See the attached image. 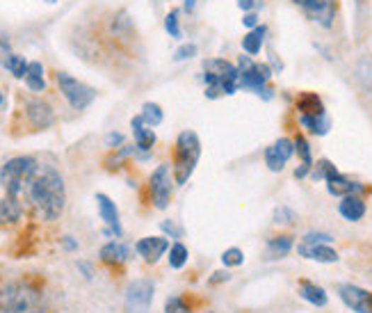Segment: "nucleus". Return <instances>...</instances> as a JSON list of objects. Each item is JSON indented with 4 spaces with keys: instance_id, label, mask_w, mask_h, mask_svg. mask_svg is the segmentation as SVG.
<instances>
[{
    "instance_id": "nucleus-1",
    "label": "nucleus",
    "mask_w": 372,
    "mask_h": 313,
    "mask_svg": "<svg viewBox=\"0 0 372 313\" xmlns=\"http://www.w3.org/2000/svg\"><path fill=\"white\" fill-rule=\"evenodd\" d=\"M33 208L37 210V215L46 222H55L67 204V186L62 174L50 165H39L37 174L26 188L23 195Z\"/></svg>"
},
{
    "instance_id": "nucleus-2",
    "label": "nucleus",
    "mask_w": 372,
    "mask_h": 313,
    "mask_svg": "<svg viewBox=\"0 0 372 313\" xmlns=\"http://www.w3.org/2000/svg\"><path fill=\"white\" fill-rule=\"evenodd\" d=\"M0 313H48V305L35 284L16 279L0 286Z\"/></svg>"
},
{
    "instance_id": "nucleus-3",
    "label": "nucleus",
    "mask_w": 372,
    "mask_h": 313,
    "mask_svg": "<svg viewBox=\"0 0 372 313\" xmlns=\"http://www.w3.org/2000/svg\"><path fill=\"white\" fill-rule=\"evenodd\" d=\"M205 96L217 98L222 94H235L240 89V69L224 57H213L203 62Z\"/></svg>"
},
{
    "instance_id": "nucleus-4",
    "label": "nucleus",
    "mask_w": 372,
    "mask_h": 313,
    "mask_svg": "<svg viewBox=\"0 0 372 313\" xmlns=\"http://www.w3.org/2000/svg\"><path fill=\"white\" fill-rule=\"evenodd\" d=\"M201 158V140L194 130H183L176 137V149H174V183L185 186L194 174L196 163Z\"/></svg>"
},
{
    "instance_id": "nucleus-5",
    "label": "nucleus",
    "mask_w": 372,
    "mask_h": 313,
    "mask_svg": "<svg viewBox=\"0 0 372 313\" xmlns=\"http://www.w3.org/2000/svg\"><path fill=\"white\" fill-rule=\"evenodd\" d=\"M37 169H39L37 158L16 156L12 160H7V163L0 167V186H3V190L9 197L21 199L26 195L28 183L37 174Z\"/></svg>"
},
{
    "instance_id": "nucleus-6",
    "label": "nucleus",
    "mask_w": 372,
    "mask_h": 313,
    "mask_svg": "<svg viewBox=\"0 0 372 313\" xmlns=\"http://www.w3.org/2000/svg\"><path fill=\"white\" fill-rule=\"evenodd\" d=\"M237 69H240V89L247 92H254L261 98H272V89H270V76L272 69L265 62H254L252 55H240L237 59Z\"/></svg>"
},
{
    "instance_id": "nucleus-7",
    "label": "nucleus",
    "mask_w": 372,
    "mask_h": 313,
    "mask_svg": "<svg viewBox=\"0 0 372 313\" xmlns=\"http://www.w3.org/2000/svg\"><path fill=\"white\" fill-rule=\"evenodd\" d=\"M55 80H57V85H60L62 96L69 101V106L74 108V110H85V108L91 106V101L96 98V89L94 87L80 83L78 78L69 76L64 72H57L55 74Z\"/></svg>"
},
{
    "instance_id": "nucleus-8",
    "label": "nucleus",
    "mask_w": 372,
    "mask_h": 313,
    "mask_svg": "<svg viewBox=\"0 0 372 313\" xmlns=\"http://www.w3.org/2000/svg\"><path fill=\"white\" fill-rule=\"evenodd\" d=\"M153 295H156V281L147 277L133 279L126 286V295H123L126 313H149L153 305Z\"/></svg>"
},
{
    "instance_id": "nucleus-9",
    "label": "nucleus",
    "mask_w": 372,
    "mask_h": 313,
    "mask_svg": "<svg viewBox=\"0 0 372 313\" xmlns=\"http://www.w3.org/2000/svg\"><path fill=\"white\" fill-rule=\"evenodd\" d=\"M171 190H174V178L167 165H158L156 171L149 178V195H151V204L158 210H164L171 201Z\"/></svg>"
},
{
    "instance_id": "nucleus-10",
    "label": "nucleus",
    "mask_w": 372,
    "mask_h": 313,
    "mask_svg": "<svg viewBox=\"0 0 372 313\" xmlns=\"http://www.w3.org/2000/svg\"><path fill=\"white\" fill-rule=\"evenodd\" d=\"M26 119L28 124L33 126L35 130H46V128H53L55 126V110L50 103L41 98H28L26 101Z\"/></svg>"
},
{
    "instance_id": "nucleus-11",
    "label": "nucleus",
    "mask_w": 372,
    "mask_h": 313,
    "mask_svg": "<svg viewBox=\"0 0 372 313\" xmlns=\"http://www.w3.org/2000/svg\"><path fill=\"white\" fill-rule=\"evenodd\" d=\"M295 5L322 28H332L336 18V3L334 0H295Z\"/></svg>"
},
{
    "instance_id": "nucleus-12",
    "label": "nucleus",
    "mask_w": 372,
    "mask_h": 313,
    "mask_svg": "<svg viewBox=\"0 0 372 313\" xmlns=\"http://www.w3.org/2000/svg\"><path fill=\"white\" fill-rule=\"evenodd\" d=\"M338 297L343 300V305L347 309H352L354 313H372V292L366 288L354 286V284H340Z\"/></svg>"
},
{
    "instance_id": "nucleus-13",
    "label": "nucleus",
    "mask_w": 372,
    "mask_h": 313,
    "mask_svg": "<svg viewBox=\"0 0 372 313\" xmlns=\"http://www.w3.org/2000/svg\"><path fill=\"white\" fill-rule=\"evenodd\" d=\"M96 204H98L101 220L106 222V229H103V236L121 238V236H123V229H121V220H119L117 204H115V201H112L108 195H103V193L96 195Z\"/></svg>"
},
{
    "instance_id": "nucleus-14",
    "label": "nucleus",
    "mask_w": 372,
    "mask_h": 313,
    "mask_svg": "<svg viewBox=\"0 0 372 313\" xmlns=\"http://www.w3.org/2000/svg\"><path fill=\"white\" fill-rule=\"evenodd\" d=\"M295 156V142L288 137H278L274 144L265 149V165L270 171H281L286 163Z\"/></svg>"
},
{
    "instance_id": "nucleus-15",
    "label": "nucleus",
    "mask_w": 372,
    "mask_h": 313,
    "mask_svg": "<svg viewBox=\"0 0 372 313\" xmlns=\"http://www.w3.org/2000/svg\"><path fill=\"white\" fill-rule=\"evenodd\" d=\"M135 249H137V254L144 258V263L156 266L158 261L169 251V240L164 236H147V238H142L137 242Z\"/></svg>"
},
{
    "instance_id": "nucleus-16",
    "label": "nucleus",
    "mask_w": 372,
    "mask_h": 313,
    "mask_svg": "<svg viewBox=\"0 0 372 313\" xmlns=\"http://www.w3.org/2000/svg\"><path fill=\"white\" fill-rule=\"evenodd\" d=\"M325 183H327V190H329V193H332L334 197L363 195V193H366V186H363V183H359V181H352V178L343 176L338 169L334 171V174H329V176L325 178Z\"/></svg>"
},
{
    "instance_id": "nucleus-17",
    "label": "nucleus",
    "mask_w": 372,
    "mask_h": 313,
    "mask_svg": "<svg viewBox=\"0 0 372 313\" xmlns=\"http://www.w3.org/2000/svg\"><path fill=\"white\" fill-rule=\"evenodd\" d=\"M130 126H133V135H135V149H137V154H142L144 158H149V151H151L153 147H156V133H153V128L144 124L142 115L133 117Z\"/></svg>"
},
{
    "instance_id": "nucleus-18",
    "label": "nucleus",
    "mask_w": 372,
    "mask_h": 313,
    "mask_svg": "<svg viewBox=\"0 0 372 313\" xmlns=\"http://www.w3.org/2000/svg\"><path fill=\"white\" fill-rule=\"evenodd\" d=\"M297 254L302 258L317 261V263H338V258H340L338 251L329 245H306V242H299Z\"/></svg>"
},
{
    "instance_id": "nucleus-19",
    "label": "nucleus",
    "mask_w": 372,
    "mask_h": 313,
    "mask_svg": "<svg viewBox=\"0 0 372 313\" xmlns=\"http://www.w3.org/2000/svg\"><path fill=\"white\" fill-rule=\"evenodd\" d=\"M98 256L110 266H123L126 261H130V247L121 240H110L101 247Z\"/></svg>"
},
{
    "instance_id": "nucleus-20",
    "label": "nucleus",
    "mask_w": 372,
    "mask_h": 313,
    "mask_svg": "<svg viewBox=\"0 0 372 313\" xmlns=\"http://www.w3.org/2000/svg\"><path fill=\"white\" fill-rule=\"evenodd\" d=\"M366 199L361 195H347V197H340V204H338V213L343 215L347 222H359L363 220L366 215Z\"/></svg>"
},
{
    "instance_id": "nucleus-21",
    "label": "nucleus",
    "mask_w": 372,
    "mask_h": 313,
    "mask_svg": "<svg viewBox=\"0 0 372 313\" xmlns=\"http://www.w3.org/2000/svg\"><path fill=\"white\" fill-rule=\"evenodd\" d=\"M21 213H23V208L16 197H0V224H14L16 220H21Z\"/></svg>"
},
{
    "instance_id": "nucleus-22",
    "label": "nucleus",
    "mask_w": 372,
    "mask_h": 313,
    "mask_svg": "<svg viewBox=\"0 0 372 313\" xmlns=\"http://www.w3.org/2000/svg\"><path fill=\"white\" fill-rule=\"evenodd\" d=\"M299 124H302L308 133H313V135H327L329 128H332V119L327 117V113H322V115H299Z\"/></svg>"
},
{
    "instance_id": "nucleus-23",
    "label": "nucleus",
    "mask_w": 372,
    "mask_h": 313,
    "mask_svg": "<svg viewBox=\"0 0 372 313\" xmlns=\"http://www.w3.org/2000/svg\"><path fill=\"white\" fill-rule=\"evenodd\" d=\"M299 295H302V300L311 302L313 307H327L329 302L327 290L322 286L313 284V281H302V284H299Z\"/></svg>"
},
{
    "instance_id": "nucleus-24",
    "label": "nucleus",
    "mask_w": 372,
    "mask_h": 313,
    "mask_svg": "<svg viewBox=\"0 0 372 313\" xmlns=\"http://www.w3.org/2000/svg\"><path fill=\"white\" fill-rule=\"evenodd\" d=\"M267 37V28L265 25H256L254 30L247 33V37L242 39V48L247 55H258L263 50V42Z\"/></svg>"
},
{
    "instance_id": "nucleus-25",
    "label": "nucleus",
    "mask_w": 372,
    "mask_h": 313,
    "mask_svg": "<svg viewBox=\"0 0 372 313\" xmlns=\"http://www.w3.org/2000/svg\"><path fill=\"white\" fill-rule=\"evenodd\" d=\"M297 110H299V115H322L325 103L317 94L304 92V94L297 96Z\"/></svg>"
},
{
    "instance_id": "nucleus-26",
    "label": "nucleus",
    "mask_w": 372,
    "mask_h": 313,
    "mask_svg": "<svg viewBox=\"0 0 372 313\" xmlns=\"http://www.w3.org/2000/svg\"><path fill=\"white\" fill-rule=\"evenodd\" d=\"M26 85L30 92H44L46 89V80H44V64L41 62H30L28 64V74H26Z\"/></svg>"
},
{
    "instance_id": "nucleus-27",
    "label": "nucleus",
    "mask_w": 372,
    "mask_h": 313,
    "mask_svg": "<svg viewBox=\"0 0 372 313\" xmlns=\"http://www.w3.org/2000/svg\"><path fill=\"white\" fill-rule=\"evenodd\" d=\"M295 245V238L293 236H274L270 242H267V251H270V258H283L291 254V249Z\"/></svg>"
},
{
    "instance_id": "nucleus-28",
    "label": "nucleus",
    "mask_w": 372,
    "mask_h": 313,
    "mask_svg": "<svg viewBox=\"0 0 372 313\" xmlns=\"http://www.w3.org/2000/svg\"><path fill=\"white\" fill-rule=\"evenodd\" d=\"M5 69L9 74H12L14 78H18V80H26V74H28V59L23 57V55H18V53H9L7 57H5Z\"/></svg>"
},
{
    "instance_id": "nucleus-29",
    "label": "nucleus",
    "mask_w": 372,
    "mask_h": 313,
    "mask_svg": "<svg viewBox=\"0 0 372 313\" xmlns=\"http://www.w3.org/2000/svg\"><path fill=\"white\" fill-rule=\"evenodd\" d=\"M142 119H144V124L151 126V128L160 126L162 119H164L162 108H160L158 103H151V101H147V103L142 106Z\"/></svg>"
},
{
    "instance_id": "nucleus-30",
    "label": "nucleus",
    "mask_w": 372,
    "mask_h": 313,
    "mask_svg": "<svg viewBox=\"0 0 372 313\" xmlns=\"http://www.w3.org/2000/svg\"><path fill=\"white\" fill-rule=\"evenodd\" d=\"M188 258H190V251H188V247L183 245V242H174V245L169 247V266L174 270L185 268Z\"/></svg>"
},
{
    "instance_id": "nucleus-31",
    "label": "nucleus",
    "mask_w": 372,
    "mask_h": 313,
    "mask_svg": "<svg viewBox=\"0 0 372 313\" xmlns=\"http://www.w3.org/2000/svg\"><path fill=\"white\" fill-rule=\"evenodd\" d=\"M293 142H295V154L302 160V165L313 167V156H311V144H308V140L304 135H297Z\"/></svg>"
},
{
    "instance_id": "nucleus-32",
    "label": "nucleus",
    "mask_w": 372,
    "mask_h": 313,
    "mask_svg": "<svg viewBox=\"0 0 372 313\" xmlns=\"http://www.w3.org/2000/svg\"><path fill=\"white\" fill-rule=\"evenodd\" d=\"M222 263L226 268H240L244 263V251L240 247H229L222 254Z\"/></svg>"
},
{
    "instance_id": "nucleus-33",
    "label": "nucleus",
    "mask_w": 372,
    "mask_h": 313,
    "mask_svg": "<svg viewBox=\"0 0 372 313\" xmlns=\"http://www.w3.org/2000/svg\"><path fill=\"white\" fill-rule=\"evenodd\" d=\"M164 30L174 37V39H181V12L179 9H171L164 18Z\"/></svg>"
},
{
    "instance_id": "nucleus-34",
    "label": "nucleus",
    "mask_w": 372,
    "mask_h": 313,
    "mask_svg": "<svg viewBox=\"0 0 372 313\" xmlns=\"http://www.w3.org/2000/svg\"><path fill=\"white\" fill-rule=\"evenodd\" d=\"M164 313H192V309L181 295H171L164 302Z\"/></svg>"
},
{
    "instance_id": "nucleus-35",
    "label": "nucleus",
    "mask_w": 372,
    "mask_h": 313,
    "mask_svg": "<svg viewBox=\"0 0 372 313\" xmlns=\"http://www.w3.org/2000/svg\"><path fill=\"white\" fill-rule=\"evenodd\" d=\"M313 167H315L311 171V178L313 181H325L329 174H334V171H336V165L332 163V160H320V163H315Z\"/></svg>"
},
{
    "instance_id": "nucleus-36",
    "label": "nucleus",
    "mask_w": 372,
    "mask_h": 313,
    "mask_svg": "<svg viewBox=\"0 0 372 313\" xmlns=\"http://www.w3.org/2000/svg\"><path fill=\"white\" fill-rule=\"evenodd\" d=\"M295 213L288 206H278L274 210V224H295Z\"/></svg>"
},
{
    "instance_id": "nucleus-37",
    "label": "nucleus",
    "mask_w": 372,
    "mask_h": 313,
    "mask_svg": "<svg viewBox=\"0 0 372 313\" xmlns=\"http://www.w3.org/2000/svg\"><path fill=\"white\" fill-rule=\"evenodd\" d=\"M302 242H306V245H332L334 238L329 234H320V231H311V234H306L302 238Z\"/></svg>"
},
{
    "instance_id": "nucleus-38",
    "label": "nucleus",
    "mask_w": 372,
    "mask_h": 313,
    "mask_svg": "<svg viewBox=\"0 0 372 313\" xmlns=\"http://www.w3.org/2000/svg\"><path fill=\"white\" fill-rule=\"evenodd\" d=\"M192 55H196V46L194 44H183L181 48H176L174 59H176V62H183V59H190Z\"/></svg>"
},
{
    "instance_id": "nucleus-39",
    "label": "nucleus",
    "mask_w": 372,
    "mask_h": 313,
    "mask_svg": "<svg viewBox=\"0 0 372 313\" xmlns=\"http://www.w3.org/2000/svg\"><path fill=\"white\" fill-rule=\"evenodd\" d=\"M160 229H162L167 236H171V238H183V229L174 224L171 220H162V222H160Z\"/></svg>"
},
{
    "instance_id": "nucleus-40",
    "label": "nucleus",
    "mask_w": 372,
    "mask_h": 313,
    "mask_svg": "<svg viewBox=\"0 0 372 313\" xmlns=\"http://www.w3.org/2000/svg\"><path fill=\"white\" fill-rule=\"evenodd\" d=\"M106 144H108L110 149H119V147H123V135L117 133V130H112V133L106 135Z\"/></svg>"
},
{
    "instance_id": "nucleus-41",
    "label": "nucleus",
    "mask_w": 372,
    "mask_h": 313,
    "mask_svg": "<svg viewBox=\"0 0 372 313\" xmlns=\"http://www.w3.org/2000/svg\"><path fill=\"white\" fill-rule=\"evenodd\" d=\"M9 53H12V44H9V39H7L3 33H0V64L5 62V57H7Z\"/></svg>"
},
{
    "instance_id": "nucleus-42",
    "label": "nucleus",
    "mask_w": 372,
    "mask_h": 313,
    "mask_svg": "<svg viewBox=\"0 0 372 313\" xmlns=\"http://www.w3.org/2000/svg\"><path fill=\"white\" fill-rule=\"evenodd\" d=\"M224 281H231V272L220 270V272H213V277L208 279V284L215 286V284H224Z\"/></svg>"
},
{
    "instance_id": "nucleus-43",
    "label": "nucleus",
    "mask_w": 372,
    "mask_h": 313,
    "mask_svg": "<svg viewBox=\"0 0 372 313\" xmlns=\"http://www.w3.org/2000/svg\"><path fill=\"white\" fill-rule=\"evenodd\" d=\"M242 23L249 28V30H254L256 25H261V23H258V14L256 12H247L244 18H242Z\"/></svg>"
},
{
    "instance_id": "nucleus-44",
    "label": "nucleus",
    "mask_w": 372,
    "mask_h": 313,
    "mask_svg": "<svg viewBox=\"0 0 372 313\" xmlns=\"http://www.w3.org/2000/svg\"><path fill=\"white\" fill-rule=\"evenodd\" d=\"M237 5H240V9H244V12H254V9L261 7L258 0H237Z\"/></svg>"
},
{
    "instance_id": "nucleus-45",
    "label": "nucleus",
    "mask_w": 372,
    "mask_h": 313,
    "mask_svg": "<svg viewBox=\"0 0 372 313\" xmlns=\"http://www.w3.org/2000/svg\"><path fill=\"white\" fill-rule=\"evenodd\" d=\"M62 247H64L67 251H76L78 249V242L74 240V236H64V238H62Z\"/></svg>"
},
{
    "instance_id": "nucleus-46",
    "label": "nucleus",
    "mask_w": 372,
    "mask_h": 313,
    "mask_svg": "<svg viewBox=\"0 0 372 313\" xmlns=\"http://www.w3.org/2000/svg\"><path fill=\"white\" fill-rule=\"evenodd\" d=\"M78 270H80L82 275H85L87 279H91V277H94V270H91V266L87 263V261H78Z\"/></svg>"
},
{
    "instance_id": "nucleus-47",
    "label": "nucleus",
    "mask_w": 372,
    "mask_h": 313,
    "mask_svg": "<svg viewBox=\"0 0 372 313\" xmlns=\"http://www.w3.org/2000/svg\"><path fill=\"white\" fill-rule=\"evenodd\" d=\"M311 169H313V167H308V165H299V167L295 169V178H306L308 174H311Z\"/></svg>"
},
{
    "instance_id": "nucleus-48",
    "label": "nucleus",
    "mask_w": 372,
    "mask_h": 313,
    "mask_svg": "<svg viewBox=\"0 0 372 313\" xmlns=\"http://www.w3.org/2000/svg\"><path fill=\"white\" fill-rule=\"evenodd\" d=\"M194 7H196V0H185V12H194Z\"/></svg>"
},
{
    "instance_id": "nucleus-49",
    "label": "nucleus",
    "mask_w": 372,
    "mask_h": 313,
    "mask_svg": "<svg viewBox=\"0 0 372 313\" xmlns=\"http://www.w3.org/2000/svg\"><path fill=\"white\" fill-rule=\"evenodd\" d=\"M0 106H5V96H3V92H0Z\"/></svg>"
},
{
    "instance_id": "nucleus-50",
    "label": "nucleus",
    "mask_w": 372,
    "mask_h": 313,
    "mask_svg": "<svg viewBox=\"0 0 372 313\" xmlns=\"http://www.w3.org/2000/svg\"><path fill=\"white\" fill-rule=\"evenodd\" d=\"M46 3H57V0H46Z\"/></svg>"
},
{
    "instance_id": "nucleus-51",
    "label": "nucleus",
    "mask_w": 372,
    "mask_h": 313,
    "mask_svg": "<svg viewBox=\"0 0 372 313\" xmlns=\"http://www.w3.org/2000/svg\"><path fill=\"white\" fill-rule=\"evenodd\" d=\"M205 313H213V311H205Z\"/></svg>"
}]
</instances>
